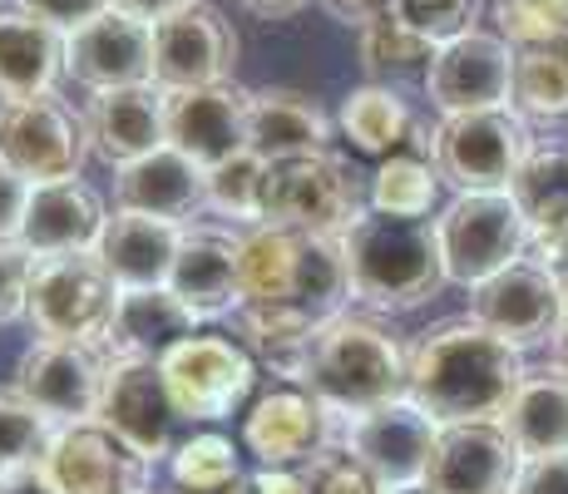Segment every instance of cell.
Masks as SVG:
<instances>
[{"label": "cell", "mask_w": 568, "mask_h": 494, "mask_svg": "<svg viewBox=\"0 0 568 494\" xmlns=\"http://www.w3.org/2000/svg\"><path fill=\"white\" fill-rule=\"evenodd\" d=\"M435 435H440V425H435L410 395H400V401H390V405H376V411H366V415H352V421L342 425V445L352 450L362 465L376 470L396 494L425 485V470H430V455H435Z\"/></svg>", "instance_id": "d6986e66"}, {"label": "cell", "mask_w": 568, "mask_h": 494, "mask_svg": "<svg viewBox=\"0 0 568 494\" xmlns=\"http://www.w3.org/2000/svg\"><path fill=\"white\" fill-rule=\"evenodd\" d=\"M124 306V288L104 268L100 252H60V258H36L30 272V306L26 322L36 336L54 342H94L109 346Z\"/></svg>", "instance_id": "5b68a950"}, {"label": "cell", "mask_w": 568, "mask_h": 494, "mask_svg": "<svg viewBox=\"0 0 568 494\" xmlns=\"http://www.w3.org/2000/svg\"><path fill=\"white\" fill-rule=\"evenodd\" d=\"M524 455L509 441L505 421H460L440 425L435 455L425 470L430 494H515Z\"/></svg>", "instance_id": "ffe728a7"}, {"label": "cell", "mask_w": 568, "mask_h": 494, "mask_svg": "<svg viewBox=\"0 0 568 494\" xmlns=\"http://www.w3.org/2000/svg\"><path fill=\"white\" fill-rule=\"evenodd\" d=\"M505 431L524 460L568 450V381L559 371H529L505 411Z\"/></svg>", "instance_id": "4dcf8cb0"}, {"label": "cell", "mask_w": 568, "mask_h": 494, "mask_svg": "<svg viewBox=\"0 0 568 494\" xmlns=\"http://www.w3.org/2000/svg\"><path fill=\"white\" fill-rule=\"evenodd\" d=\"M549 346H554V371H559V376L568 381V322L559 326V336H554Z\"/></svg>", "instance_id": "f5cc1de1"}, {"label": "cell", "mask_w": 568, "mask_h": 494, "mask_svg": "<svg viewBox=\"0 0 568 494\" xmlns=\"http://www.w3.org/2000/svg\"><path fill=\"white\" fill-rule=\"evenodd\" d=\"M64 74L90 94L154 84V26L124 10H104L100 20L64 36Z\"/></svg>", "instance_id": "44dd1931"}, {"label": "cell", "mask_w": 568, "mask_h": 494, "mask_svg": "<svg viewBox=\"0 0 568 494\" xmlns=\"http://www.w3.org/2000/svg\"><path fill=\"white\" fill-rule=\"evenodd\" d=\"M100 421L129 450H139L154 470L173 455V450H179L183 415H179V405H173L169 376H163L159 361H149V356H109Z\"/></svg>", "instance_id": "4fadbf2b"}, {"label": "cell", "mask_w": 568, "mask_h": 494, "mask_svg": "<svg viewBox=\"0 0 568 494\" xmlns=\"http://www.w3.org/2000/svg\"><path fill=\"white\" fill-rule=\"evenodd\" d=\"M316 401H326L342 421L366 415L376 405L400 401L410 386V342H400L376 316L342 312L316 326L302 381Z\"/></svg>", "instance_id": "3957f363"}, {"label": "cell", "mask_w": 568, "mask_h": 494, "mask_svg": "<svg viewBox=\"0 0 568 494\" xmlns=\"http://www.w3.org/2000/svg\"><path fill=\"white\" fill-rule=\"evenodd\" d=\"M515 54L519 50L499 30H465L435 50L430 74H425V99L445 119L515 104Z\"/></svg>", "instance_id": "5bb4252c"}, {"label": "cell", "mask_w": 568, "mask_h": 494, "mask_svg": "<svg viewBox=\"0 0 568 494\" xmlns=\"http://www.w3.org/2000/svg\"><path fill=\"white\" fill-rule=\"evenodd\" d=\"M30 272H36V252L20 243V238H0V326L26 322Z\"/></svg>", "instance_id": "b9f144b4"}, {"label": "cell", "mask_w": 568, "mask_h": 494, "mask_svg": "<svg viewBox=\"0 0 568 494\" xmlns=\"http://www.w3.org/2000/svg\"><path fill=\"white\" fill-rule=\"evenodd\" d=\"M183 228L173 218H149V213H129L114 208L100 238V258L114 272V282L124 292H149V288H169L173 258L183 248Z\"/></svg>", "instance_id": "484cf974"}, {"label": "cell", "mask_w": 568, "mask_h": 494, "mask_svg": "<svg viewBox=\"0 0 568 494\" xmlns=\"http://www.w3.org/2000/svg\"><path fill=\"white\" fill-rule=\"evenodd\" d=\"M479 10H485V0H390V16H400L410 30H420L435 46L475 30Z\"/></svg>", "instance_id": "ab89813d"}, {"label": "cell", "mask_w": 568, "mask_h": 494, "mask_svg": "<svg viewBox=\"0 0 568 494\" xmlns=\"http://www.w3.org/2000/svg\"><path fill=\"white\" fill-rule=\"evenodd\" d=\"M20 10H30V16H40L45 26H54L60 36H74L80 26H90V20H100L104 10H114L109 0H16Z\"/></svg>", "instance_id": "ee69618b"}, {"label": "cell", "mask_w": 568, "mask_h": 494, "mask_svg": "<svg viewBox=\"0 0 568 494\" xmlns=\"http://www.w3.org/2000/svg\"><path fill=\"white\" fill-rule=\"evenodd\" d=\"M332 114L302 90H253L247 99V149L262 159L332 149Z\"/></svg>", "instance_id": "83f0119b"}, {"label": "cell", "mask_w": 568, "mask_h": 494, "mask_svg": "<svg viewBox=\"0 0 568 494\" xmlns=\"http://www.w3.org/2000/svg\"><path fill=\"white\" fill-rule=\"evenodd\" d=\"M109 223L104 198L90 189L84 179H64V183H40L30 193L26 223H20V243L36 258H60V252H100Z\"/></svg>", "instance_id": "d4e9b609"}, {"label": "cell", "mask_w": 568, "mask_h": 494, "mask_svg": "<svg viewBox=\"0 0 568 494\" xmlns=\"http://www.w3.org/2000/svg\"><path fill=\"white\" fill-rule=\"evenodd\" d=\"M336 129L352 139L356 153L381 163L390 153H406V144L415 139V114L406 99H400V90H390V84H362V90H352L342 99Z\"/></svg>", "instance_id": "1f68e13d"}, {"label": "cell", "mask_w": 568, "mask_h": 494, "mask_svg": "<svg viewBox=\"0 0 568 494\" xmlns=\"http://www.w3.org/2000/svg\"><path fill=\"white\" fill-rule=\"evenodd\" d=\"M326 10H332L342 26H352V30H362V26H371L376 16H386L390 10V0H322Z\"/></svg>", "instance_id": "7dc6e473"}, {"label": "cell", "mask_w": 568, "mask_h": 494, "mask_svg": "<svg viewBox=\"0 0 568 494\" xmlns=\"http://www.w3.org/2000/svg\"><path fill=\"white\" fill-rule=\"evenodd\" d=\"M237 74V30L217 6L179 10L154 26V84L163 94L227 84Z\"/></svg>", "instance_id": "2e32d148"}, {"label": "cell", "mask_w": 568, "mask_h": 494, "mask_svg": "<svg viewBox=\"0 0 568 494\" xmlns=\"http://www.w3.org/2000/svg\"><path fill=\"white\" fill-rule=\"evenodd\" d=\"M54 431L60 425L45 421L30 401H20L16 391H0V480L20 475V470H40Z\"/></svg>", "instance_id": "74e56055"}, {"label": "cell", "mask_w": 568, "mask_h": 494, "mask_svg": "<svg viewBox=\"0 0 568 494\" xmlns=\"http://www.w3.org/2000/svg\"><path fill=\"white\" fill-rule=\"evenodd\" d=\"M60 74H64L60 30L20 6L0 10V104L54 94Z\"/></svg>", "instance_id": "4316f807"}, {"label": "cell", "mask_w": 568, "mask_h": 494, "mask_svg": "<svg viewBox=\"0 0 568 494\" xmlns=\"http://www.w3.org/2000/svg\"><path fill=\"white\" fill-rule=\"evenodd\" d=\"M307 494H396V490L371 465H362L346 445H336L316 465H307Z\"/></svg>", "instance_id": "60d3db41"}, {"label": "cell", "mask_w": 568, "mask_h": 494, "mask_svg": "<svg viewBox=\"0 0 568 494\" xmlns=\"http://www.w3.org/2000/svg\"><path fill=\"white\" fill-rule=\"evenodd\" d=\"M36 183L20 179L6 159H0V238H20V223H26V208Z\"/></svg>", "instance_id": "f6af8a7d"}, {"label": "cell", "mask_w": 568, "mask_h": 494, "mask_svg": "<svg viewBox=\"0 0 568 494\" xmlns=\"http://www.w3.org/2000/svg\"><path fill=\"white\" fill-rule=\"evenodd\" d=\"M159 366L169 376V391H173L183 425H193V431H213V425L243 415L253 405V395L262 391L257 386L262 366L253 361V351L223 332L183 336Z\"/></svg>", "instance_id": "8992f818"}, {"label": "cell", "mask_w": 568, "mask_h": 494, "mask_svg": "<svg viewBox=\"0 0 568 494\" xmlns=\"http://www.w3.org/2000/svg\"><path fill=\"white\" fill-rule=\"evenodd\" d=\"M0 494H60V490L45 480V470H20V475L0 480Z\"/></svg>", "instance_id": "681fc988"}, {"label": "cell", "mask_w": 568, "mask_h": 494, "mask_svg": "<svg viewBox=\"0 0 568 494\" xmlns=\"http://www.w3.org/2000/svg\"><path fill=\"white\" fill-rule=\"evenodd\" d=\"M549 10H554V16H559V26L568 30V0H549Z\"/></svg>", "instance_id": "11a10c76"}, {"label": "cell", "mask_w": 568, "mask_h": 494, "mask_svg": "<svg viewBox=\"0 0 568 494\" xmlns=\"http://www.w3.org/2000/svg\"><path fill=\"white\" fill-rule=\"evenodd\" d=\"M440 169H435L425 153H390V159L376 163L371 173V213L386 218H430L435 198H440Z\"/></svg>", "instance_id": "8d00e7d4"}, {"label": "cell", "mask_w": 568, "mask_h": 494, "mask_svg": "<svg viewBox=\"0 0 568 494\" xmlns=\"http://www.w3.org/2000/svg\"><path fill=\"white\" fill-rule=\"evenodd\" d=\"M435 233H440L445 278L469 292L524 262L529 252V223H524L515 193H455L435 218Z\"/></svg>", "instance_id": "9c48e42d"}, {"label": "cell", "mask_w": 568, "mask_h": 494, "mask_svg": "<svg viewBox=\"0 0 568 494\" xmlns=\"http://www.w3.org/2000/svg\"><path fill=\"white\" fill-rule=\"evenodd\" d=\"M163 99H169V114H163L169 144L189 153L193 163L213 169V163L247 149V99H253V90H243L237 80L203 84V90H173Z\"/></svg>", "instance_id": "7402d4cb"}, {"label": "cell", "mask_w": 568, "mask_h": 494, "mask_svg": "<svg viewBox=\"0 0 568 494\" xmlns=\"http://www.w3.org/2000/svg\"><path fill=\"white\" fill-rule=\"evenodd\" d=\"M371 213V198L356 169L332 149L272 159L267 169V223L302 228V233L346 238Z\"/></svg>", "instance_id": "ba28073f"}, {"label": "cell", "mask_w": 568, "mask_h": 494, "mask_svg": "<svg viewBox=\"0 0 568 494\" xmlns=\"http://www.w3.org/2000/svg\"><path fill=\"white\" fill-rule=\"evenodd\" d=\"M169 494H257V490H253V475H237V480H223V485H193V490H169Z\"/></svg>", "instance_id": "816d5d0a"}, {"label": "cell", "mask_w": 568, "mask_h": 494, "mask_svg": "<svg viewBox=\"0 0 568 494\" xmlns=\"http://www.w3.org/2000/svg\"><path fill=\"white\" fill-rule=\"evenodd\" d=\"M247 475L243 470V450L217 431H193L183 435L179 450L169 455V480L173 490H193V485H223V480Z\"/></svg>", "instance_id": "f35d334b"}, {"label": "cell", "mask_w": 568, "mask_h": 494, "mask_svg": "<svg viewBox=\"0 0 568 494\" xmlns=\"http://www.w3.org/2000/svg\"><path fill=\"white\" fill-rule=\"evenodd\" d=\"M534 149L539 144L515 104L450 114L430 134V159L455 193H509Z\"/></svg>", "instance_id": "52a82bcc"}, {"label": "cell", "mask_w": 568, "mask_h": 494, "mask_svg": "<svg viewBox=\"0 0 568 494\" xmlns=\"http://www.w3.org/2000/svg\"><path fill=\"white\" fill-rule=\"evenodd\" d=\"M40 470L60 494H149L154 485V465L129 450L104 421L60 425Z\"/></svg>", "instance_id": "9a60e30c"}, {"label": "cell", "mask_w": 568, "mask_h": 494, "mask_svg": "<svg viewBox=\"0 0 568 494\" xmlns=\"http://www.w3.org/2000/svg\"><path fill=\"white\" fill-rule=\"evenodd\" d=\"M243 306L307 316L312 326L352 312V268L342 238L257 223L243 233Z\"/></svg>", "instance_id": "7a4b0ae2"}, {"label": "cell", "mask_w": 568, "mask_h": 494, "mask_svg": "<svg viewBox=\"0 0 568 494\" xmlns=\"http://www.w3.org/2000/svg\"><path fill=\"white\" fill-rule=\"evenodd\" d=\"M342 415L297 381H267L243 411V455L257 470H307L342 445Z\"/></svg>", "instance_id": "30bf717a"}, {"label": "cell", "mask_w": 568, "mask_h": 494, "mask_svg": "<svg viewBox=\"0 0 568 494\" xmlns=\"http://www.w3.org/2000/svg\"><path fill=\"white\" fill-rule=\"evenodd\" d=\"M243 10H253L257 20H282V16H297L302 6H312V0H237Z\"/></svg>", "instance_id": "f907efd6"}, {"label": "cell", "mask_w": 568, "mask_h": 494, "mask_svg": "<svg viewBox=\"0 0 568 494\" xmlns=\"http://www.w3.org/2000/svg\"><path fill=\"white\" fill-rule=\"evenodd\" d=\"M515 109L524 119H568V30L515 54Z\"/></svg>", "instance_id": "d590c367"}, {"label": "cell", "mask_w": 568, "mask_h": 494, "mask_svg": "<svg viewBox=\"0 0 568 494\" xmlns=\"http://www.w3.org/2000/svg\"><path fill=\"white\" fill-rule=\"evenodd\" d=\"M233 326L237 342L253 351L257 366L272 371V381H302V366H307V351L316 336L307 316L272 312V306H237Z\"/></svg>", "instance_id": "836d02e7"}, {"label": "cell", "mask_w": 568, "mask_h": 494, "mask_svg": "<svg viewBox=\"0 0 568 494\" xmlns=\"http://www.w3.org/2000/svg\"><path fill=\"white\" fill-rule=\"evenodd\" d=\"M199 332V316L179 302L169 288H149V292H124L119 306L114 336H109V356H149L163 361L183 336Z\"/></svg>", "instance_id": "f546056e"}, {"label": "cell", "mask_w": 568, "mask_h": 494, "mask_svg": "<svg viewBox=\"0 0 568 494\" xmlns=\"http://www.w3.org/2000/svg\"><path fill=\"white\" fill-rule=\"evenodd\" d=\"M169 292L199 316V326L237 316L243 306V228L193 218L183 228L179 258H173Z\"/></svg>", "instance_id": "e0dca14e"}, {"label": "cell", "mask_w": 568, "mask_h": 494, "mask_svg": "<svg viewBox=\"0 0 568 494\" xmlns=\"http://www.w3.org/2000/svg\"><path fill=\"white\" fill-rule=\"evenodd\" d=\"M109 6L124 10V16H134V20H149V26H159V20H169V16H179V10L199 6V0H109Z\"/></svg>", "instance_id": "c3c4849f"}, {"label": "cell", "mask_w": 568, "mask_h": 494, "mask_svg": "<svg viewBox=\"0 0 568 494\" xmlns=\"http://www.w3.org/2000/svg\"><path fill=\"white\" fill-rule=\"evenodd\" d=\"M524 376L529 366L519 346L479 326L475 316H445L410 342L406 395L435 425L505 421Z\"/></svg>", "instance_id": "6da1fadb"}, {"label": "cell", "mask_w": 568, "mask_h": 494, "mask_svg": "<svg viewBox=\"0 0 568 494\" xmlns=\"http://www.w3.org/2000/svg\"><path fill=\"white\" fill-rule=\"evenodd\" d=\"M435 40H425L420 30H410L400 16H376L371 26L356 30V54H362V70H366V84H406V80H420L430 74V60H435Z\"/></svg>", "instance_id": "d6a6232c"}, {"label": "cell", "mask_w": 568, "mask_h": 494, "mask_svg": "<svg viewBox=\"0 0 568 494\" xmlns=\"http://www.w3.org/2000/svg\"><path fill=\"white\" fill-rule=\"evenodd\" d=\"M549 272H554V278H559V292H564V312H568V258H564V262H554Z\"/></svg>", "instance_id": "db71d44e"}, {"label": "cell", "mask_w": 568, "mask_h": 494, "mask_svg": "<svg viewBox=\"0 0 568 494\" xmlns=\"http://www.w3.org/2000/svg\"><path fill=\"white\" fill-rule=\"evenodd\" d=\"M495 26H499V36H505L515 50L564 36V26H559V16L549 10V0H499V6H495Z\"/></svg>", "instance_id": "7bdbcfd3"}, {"label": "cell", "mask_w": 568, "mask_h": 494, "mask_svg": "<svg viewBox=\"0 0 568 494\" xmlns=\"http://www.w3.org/2000/svg\"><path fill=\"white\" fill-rule=\"evenodd\" d=\"M267 169L272 159H262L257 149L213 163L207 169V213L227 228H243V233L267 223Z\"/></svg>", "instance_id": "e575fe53"}, {"label": "cell", "mask_w": 568, "mask_h": 494, "mask_svg": "<svg viewBox=\"0 0 568 494\" xmlns=\"http://www.w3.org/2000/svg\"><path fill=\"white\" fill-rule=\"evenodd\" d=\"M515 494H568V450H564V455L524 460Z\"/></svg>", "instance_id": "bcb514c9"}, {"label": "cell", "mask_w": 568, "mask_h": 494, "mask_svg": "<svg viewBox=\"0 0 568 494\" xmlns=\"http://www.w3.org/2000/svg\"><path fill=\"white\" fill-rule=\"evenodd\" d=\"M104 381H109V346L54 342V336H36L20 351L16 371H10V391L20 401H30L54 425L100 421Z\"/></svg>", "instance_id": "8fae6325"}, {"label": "cell", "mask_w": 568, "mask_h": 494, "mask_svg": "<svg viewBox=\"0 0 568 494\" xmlns=\"http://www.w3.org/2000/svg\"><path fill=\"white\" fill-rule=\"evenodd\" d=\"M469 316L519 351L554 342L559 326L568 322L559 278H554L544 262H529V258L505 268L499 278L479 282V288L469 292Z\"/></svg>", "instance_id": "ac0fdd59"}, {"label": "cell", "mask_w": 568, "mask_h": 494, "mask_svg": "<svg viewBox=\"0 0 568 494\" xmlns=\"http://www.w3.org/2000/svg\"><path fill=\"white\" fill-rule=\"evenodd\" d=\"M342 243L346 268H352V302L371 312H415L450 282L435 218L366 213Z\"/></svg>", "instance_id": "277c9868"}, {"label": "cell", "mask_w": 568, "mask_h": 494, "mask_svg": "<svg viewBox=\"0 0 568 494\" xmlns=\"http://www.w3.org/2000/svg\"><path fill=\"white\" fill-rule=\"evenodd\" d=\"M0 159L40 183H64L80 179L90 153V129H84V109L64 104L60 94H40V99H16L0 104Z\"/></svg>", "instance_id": "7c38bea8"}, {"label": "cell", "mask_w": 568, "mask_h": 494, "mask_svg": "<svg viewBox=\"0 0 568 494\" xmlns=\"http://www.w3.org/2000/svg\"><path fill=\"white\" fill-rule=\"evenodd\" d=\"M114 208L193 223V218L207 213V169L173 144H163L144 159L114 169Z\"/></svg>", "instance_id": "cb8c5ba5"}, {"label": "cell", "mask_w": 568, "mask_h": 494, "mask_svg": "<svg viewBox=\"0 0 568 494\" xmlns=\"http://www.w3.org/2000/svg\"><path fill=\"white\" fill-rule=\"evenodd\" d=\"M169 99L159 84H124V90H100L84 99V129H90V153L104 169L144 159L169 144Z\"/></svg>", "instance_id": "603a6c76"}, {"label": "cell", "mask_w": 568, "mask_h": 494, "mask_svg": "<svg viewBox=\"0 0 568 494\" xmlns=\"http://www.w3.org/2000/svg\"><path fill=\"white\" fill-rule=\"evenodd\" d=\"M509 193H515L524 223H529V243L539 248V262L544 268L564 262L568 258V144L534 149Z\"/></svg>", "instance_id": "f1b7e54d"}]
</instances>
